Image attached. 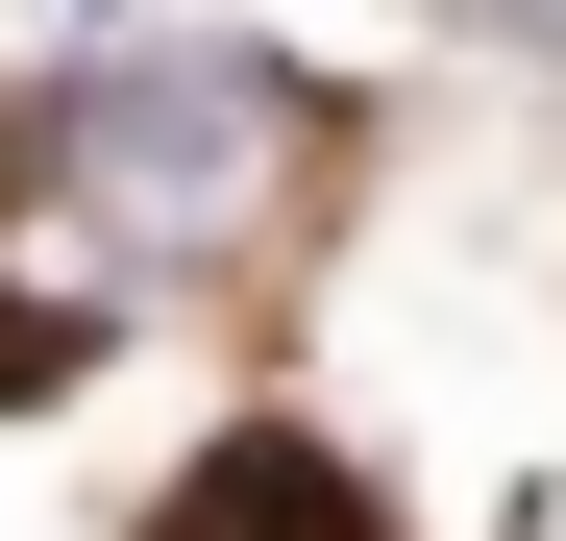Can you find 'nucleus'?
<instances>
[{
  "mask_svg": "<svg viewBox=\"0 0 566 541\" xmlns=\"http://www.w3.org/2000/svg\"><path fill=\"white\" fill-rule=\"evenodd\" d=\"M74 148H99L124 198H247V148H271V99H247V74L198 50V74H124V99L74 124Z\"/></svg>",
  "mask_w": 566,
  "mask_h": 541,
  "instance_id": "nucleus-1",
  "label": "nucleus"
},
{
  "mask_svg": "<svg viewBox=\"0 0 566 541\" xmlns=\"http://www.w3.org/2000/svg\"><path fill=\"white\" fill-rule=\"evenodd\" d=\"M148 541H395V517L345 492V443H198Z\"/></svg>",
  "mask_w": 566,
  "mask_h": 541,
  "instance_id": "nucleus-2",
  "label": "nucleus"
}]
</instances>
